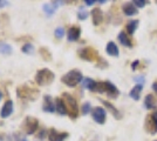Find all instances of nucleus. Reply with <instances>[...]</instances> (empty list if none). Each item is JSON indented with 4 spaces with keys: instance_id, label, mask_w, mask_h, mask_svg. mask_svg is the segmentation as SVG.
<instances>
[{
    "instance_id": "f257e3e1",
    "label": "nucleus",
    "mask_w": 157,
    "mask_h": 141,
    "mask_svg": "<svg viewBox=\"0 0 157 141\" xmlns=\"http://www.w3.org/2000/svg\"><path fill=\"white\" fill-rule=\"evenodd\" d=\"M82 80H83V75L78 69H72L61 78V81L68 87H75L80 82H82Z\"/></svg>"
},
{
    "instance_id": "f03ea898",
    "label": "nucleus",
    "mask_w": 157,
    "mask_h": 141,
    "mask_svg": "<svg viewBox=\"0 0 157 141\" xmlns=\"http://www.w3.org/2000/svg\"><path fill=\"white\" fill-rule=\"evenodd\" d=\"M55 79V74L49 68H41L35 75V82L39 86H48Z\"/></svg>"
},
{
    "instance_id": "7ed1b4c3",
    "label": "nucleus",
    "mask_w": 157,
    "mask_h": 141,
    "mask_svg": "<svg viewBox=\"0 0 157 141\" xmlns=\"http://www.w3.org/2000/svg\"><path fill=\"white\" fill-rule=\"evenodd\" d=\"M94 92H98V93H105L109 98H117L120 91L115 85H113L109 81H105V82H96V86Z\"/></svg>"
},
{
    "instance_id": "20e7f679",
    "label": "nucleus",
    "mask_w": 157,
    "mask_h": 141,
    "mask_svg": "<svg viewBox=\"0 0 157 141\" xmlns=\"http://www.w3.org/2000/svg\"><path fill=\"white\" fill-rule=\"evenodd\" d=\"M17 95L20 99H25V100H36L38 96H39V91L38 89H34L26 86V85H22L17 88Z\"/></svg>"
},
{
    "instance_id": "39448f33",
    "label": "nucleus",
    "mask_w": 157,
    "mask_h": 141,
    "mask_svg": "<svg viewBox=\"0 0 157 141\" xmlns=\"http://www.w3.org/2000/svg\"><path fill=\"white\" fill-rule=\"evenodd\" d=\"M62 98H63V100H65V102H66V106H67V109H68V115H69L71 118H73V119L78 118V106L76 100L73 98L71 94H68V93L62 94Z\"/></svg>"
},
{
    "instance_id": "423d86ee",
    "label": "nucleus",
    "mask_w": 157,
    "mask_h": 141,
    "mask_svg": "<svg viewBox=\"0 0 157 141\" xmlns=\"http://www.w3.org/2000/svg\"><path fill=\"white\" fill-rule=\"evenodd\" d=\"M21 127H22V129L25 131V133H26L27 135L34 134V133L36 132L38 127H39V121H38L36 118L27 116L26 119H25V121L22 122Z\"/></svg>"
},
{
    "instance_id": "0eeeda50",
    "label": "nucleus",
    "mask_w": 157,
    "mask_h": 141,
    "mask_svg": "<svg viewBox=\"0 0 157 141\" xmlns=\"http://www.w3.org/2000/svg\"><path fill=\"white\" fill-rule=\"evenodd\" d=\"M78 55H80L81 59L87 60V61H94L98 59V52H96L94 48H92V47H86L83 49H81Z\"/></svg>"
},
{
    "instance_id": "6e6552de",
    "label": "nucleus",
    "mask_w": 157,
    "mask_h": 141,
    "mask_svg": "<svg viewBox=\"0 0 157 141\" xmlns=\"http://www.w3.org/2000/svg\"><path fill=\"white\" fill-rule=\"evenodd\" d=\"M92 116L95 122H98L100 125H103L107 119V114H105V108L102 107H95L92 111Z\"/></svg>"
},
{
    "instance_id": "1a4fd4ad",
    "label": "nucleus",
    "mask_w": 157,
    "mask_h": 141,
    "mask_svg": "<svg viewBox=\"0 0 157 141\" xmlns=\"http://www.w3.org/2000/svg\"><path fill=\"white\" fill-rule=\"evenodd\" d=\"M61 4H62V1H52V2H49V4H45V5L42 6V10H44V12L46 13L47 17H52Z\"/></svg>"
},
{
    "instance_id": "9d476101",
    "label": "nucleus",
    "mask_w": 157,
    "mask_h": 141,
    "mask_svg": "<svg viewBox=\"0 0 157 141\" xmlns=\"http://www.w3.org/2000/svg\"><path fill=\"white\" fill-rule=\"evenodd\" d=\"M42 109L47 113H53L56 111L55 104L53 102L52 96L51 95H45L44 96V102H42Z\"/></svg>"
},
{
    "instance_id": "9b49d317",
    "label": "nucleus",
    "mask_w": 157,
    "mask_h": 141,
    "mask_svg": "<svg viewBox=\"0 0 157 141\" xmlns=\"http://www.w3.org/2000/svg\"><path fill=\"white\" fill-rule=\"evenodd\" d=\"M68 136V133L66 132H62V133H59L58 131H55L54 128H52L48 133V139L49 141H65Z\"/></svg>"
},
{
    "instance_id": "f8f14e48",
    "label": "nucleus",
    "mask_w": 157,
    "mask_h": 141,
    "mask_svg": "<svg viewBox=\"0 0 157 141\" xmlns=\"http://www.w3.org/2000/svg\"><path fill=\"white\" fill-rule=\"evenodd\" d=\"M12 113H13V101L7 100L6 102L4 104L1 111H0V116H1L2 119H6V118H8Z\"/></svg>"
},
{
    "instance_id": "ddd939ff",
    "label": "nucleus",
    "mask_w": 157,
    "mask_h": 141,
    "mask_svg": "<svg viewBox=\"0 0 157 141\" xmlns=\"http://www.w3.org/2000/svg\"><path fill=\"white\" fill-rule=\"evenodd\" d=\"M92 20H93V24L95 25V26H98L102 20H103V13H102V11L98 8V7H95V8H93L92 12Z\"/></svg>"
},
{
    "instance_id": "4468645a",
    "label": "nucleus",
    "mask_w": 157,
    "mask_h": 141,
    "mask_svg": "<svg viewBox=\"0 0 157 141\" xmlns=\"http://www.w3.org/2000/svg\"><path fill=\"white\" fill-rule=\"evenodd\" d=\"M80 35H81V28L78 26H73L67 32V39L68 41H76L78 40Z\"/></svg>"
},
{
    "instance_id": "2eb2a0df",
    "label": "nucleus",
    "mask_w": 157,
    "mask_h": 141,
    "mask_svg": "<svg viewBox=\"0 0 157 141\" xmlns=\"http://www.w3.org/2000/svg\"><path fill=\"white\" fill-rule=\"evenodd\" d=\"M55 108H56V112L60 115L68 114V109H67V106H66V102L62 98H56L55 99Z\"/></svg>"
},
{
    "instance_id": "dca6fc26",
    "label": "nucleus",
    "mask_w": 157,
    "mask_h": 141,
    "mask_svg": "<svg viewBox=\"0 0 157 141\" xmlns=\"http://www.w3.org/2000/svg\"><path fill=\"white\" fill-rule=\"evenodd\" d=\"M122 10H123V13L125 15H128V17L137 14V7L134 5V2H125L124 5L122 6Z\"/></svg>"
},
{
    "instance_id": "f3484780",
    "label": "nucleus",
    "mask_w": 157,
    "mask_h": 141,
    "mask_svg": "<svg viewBox=\"0 0 157 141\" xmlns=\"http://www.w3.org/2000/svg\"><path fill=\"white\" fill-rule=\"evenodd\" d=\"M144 106H145L147 109H155V108H156L157 102L152 94H148V95L145 96V99H144Z\"/></svg>"
},
{
    "instance_id": "a211bd4d",
    "label": "nucleus",
    "mask_w": 157,
    "mask_h": 141,
    "mask_svg": "<svg viewBox=\"0 0 157 141\" xmlns=\"http://www.w3.org/2000/svg\"><path fill=\"white\" fill-rule=\"evenodd\" d=\"M105 51L107 53L111 55V57H118V47L116 46V44L114 41H109L107 44V47H105Z\"/></svg>"
},
{
    "instance_id": "6ab92c4d",
    "label": "nucleus",
    "mask_w": 157,
    "mask_h": 141,
    "mask_svg": "<svg viewBox=\"0 0 157 141\" xmlns=\"http://www.w3.org/2000/svg\"><path fill=\"white\" fill-rule=\"evenodd\" d=\"M13 52V47L11 46L10 44L4 42V41H0V54H4V55H11Z\"/></svg>"
},
{
    "instance_id": "aec40b11",
    "label": "nucleus",
    "mask_w": 157,
    "mask_h": 141,
    "mask_svg": "<svg viewBox=\"0 0 157 141\" xmlns=\"http://www.w3.org/2000/svg\"><path fill=\"white\" fill-rule=\"evenodd\" d=\"M142 89H143V86L137 84V85L130 91V93H129L130 98H132L134 100H138L140 96H141V93H142Z\"/></svg>"
},
{
    "instance_id": "412c9836",
    "label": "nucleus",
    "mask_w": 157,
    "mask_h": 141,
    "mask_svg": "<svg viewBox=\"0 0 157 141\" xmlns=\"http://www.w3.org/2000/svg\"><path fill=\"white\" fill-rule=\"evenodd\" d=\"M149 118H150V122H149L148 129L150 131V128H152V129H151V133L155 134V133H157V111L152 115H150Z\"/></svg>"
},
{
    "instance_id": "4be33fe9",
    "label": "nucleus",
    "mask_w": 157,
    "mask_h": 141,
    "mask_svg": "<svg viewBox=\"0 0 157 141\" xmlns=\"http://www.w3.org/2000/svg\"><path fill=\"white\" fill-rule=\"evenodd\" d=\"M102 104H103L105 107H107L108 109H109V111H110L111 114L114 115L116 119H121V114H120V112H118L117 109H116V108H115L114 106H113V105H111L110 102H108V101H105V100H102Z\"/></svg>"
},
{
    "instance_id": "5701e85b",
    "label": "nucleus",
    "mask_w": 157,
    "mask_h": 141,
    "mask_svg": "<svg viewBox=\"0 0 157 141\" xmlns=\"http://www.w3.org/2000/svg\"><path fill=\"white\" fill-rule=\"evenodd\" d=\"M82 85H83V87L87 88V89H89V91H93L94 92V89H95V86H96V81H94L93 79L90 78H86L82 80Z\"/></svg>"
},
{
    "instance_id": "b1692460",
    "label": "nucleus",
    "mask_w": 157,
    "mask_h": 141,
    "mask_svg": "<svg viewBox=\"0 0 157 141\" xmlns=\"http://www.w3.org/2000/svg\"><path fill=\"white\" fill-rule=\"evenodd\" d=\"M118 40H120V42H121L123 46H128V47L132 46L125 32H120V33H118Z\"/></svg>"
},
{
    "instance_id": "393cba45",
    "label": "nucleus",
    "mask_w": 157,
    "mask_h": 141,
    "mask_svg": "<svg viewBox=\"0 0 157 141\" xmlns=\"http://www.w3.org/2000/svg\"><path fill=\"white\" fill-rule=\"evenodd\" d=\"M40 55L42 57V59L45 61H51L52 60V54L47 49L46 47H41L40 48Z\"/></svg>"
},
{
    "instance_id": "a878e982",
    "label": "nucleus",
    "mask_w": 157,
    "mask_h": 141,
    "mask_svg": "<svg viewBox=\"0 0 157 141\" xmlns=\"http://www.w3.org/2000/svg\"><path fill=\"white\" fill-rule=\"evenodd\" d=\"M137 26H138L137 20H130L128 22V25H127V31H128V33L134 34L135 31H136V28H137Z\"/></svg>"
},
{
    "instance_id": "bb28decb",
    "label": "nucleus",
    "mask_w": 157,
    "mask_h": 141,
    "mask_svg": "<svg viewBox=\"0 0 157 141\" xmlns=\"http://www.w3.org/2000/svg\"><path fill=\"white\" fill-rule=\"evenodd\" d=\"M21 51L25 54H32L33 51H34V47H33V45L31 42H26L24 46L21 47Z\"/></svg>"
},
{
    "instance_id": "cd10ccee",
    "label": "nucleus",
    "mask_w": 157,
    "mask_h": 141,
    "mask_svg": "<svg viewBox=\"0 0 157 141\" xmlns=\"http://www.w3.org/2000/svg\"><path fill=\"white\" fill-rule=\"evenodd\" d=\"M54 35H55V38H58V39H61V38H63V35H65V29H63V27H56L55 28V31H54Z\"/></svg>"
},
{
    "instance_id": "c85d7f7f",
    "label": "nucleus",
    "mask_w": 157,
    "mask_h": 141,
    "mask_svg": "<svg viewBox=\"0 0 157 141\" xmlns=\"http://www.w3.org/2000/svg\"><path fill=\"white\" fill-rule=\"evenodd\" d=\"M8 140L10 141H26V139H25L22 135H20L19 133H14V134H12L8 138Z\"/></svg>"
},
{
    "instance_id": "c756f323",
    "label": "nucleus",
    "mask_w": 157,
    "mask_h": 141,
    "mask_svg": "<svg viewBox=\"0 0 157 141\" xmlns=\"http://www.w3.org/2000/svg\"><path fill=\"white\" fill-rule=\"evenodd\" d=\"M90 102H85L83 105H82V107H81V112H82V114L83 115H87L89 112H90Z\"/></svg>"
},
{
    "instance_id": "7c9ffc66",
    "label": "nucleus",
    "mask_w": 157,
    "mask_h": 141,
    "mask_svg": "<svg viewBox=\"0 0 157 141\" xmlns=\"http://www.w3.org/2000/svg\"><path fill=\"white\" fill-rule=\"evenodd\" d=\"M78 18L80 20H85V19L88 18V12H86V11H83V10L81 8V11L78 13Z\"/></svg>"
},
{
    "instance_id": "2f4dec72",
    "label": "nucleus",
    "mask_w": 157,
    "mask_h": 141,
    "mask_svg": "<svg viewBox=\"0 0 157 141\" xmlns=\"http://www.w3.org/2000/svg\"><path fill=\"white\" fill-rule=\"evenodd\" d=\"M134 5L137 7V8H142L147 5V1H144V0H135L134 1Z\"/></svg>"
},
{
    "instance_id": "473e14b6",
    "label": "nucleus",
    "mask_w": 157,
    "mask_h": 141,
    "mask_svg": "<svg viewBox=\"0 0 157 141\" xmlns=\"http://www.w3.org/2000/svg\"><path fill=\"white\" fill-rule=\"evenodd\" d=\"M143 76H138V78H136V79H135V81H136V82H138V85H142V84H143Z\"/></svg>"
},
{
    "instance_id": "72a5a7b5",
    "label": "nucleus",
    "mask_w": 157,
    "mask_h": 141,
    "mask_svg": "<svg viewBox=\"0 0 157 141\" xmlns=\"http://www.w3.org/2000/svg\"><path fill=\"white\" fill-rule=\"evenodd\" d=\"M45 133H46V131H45V129H44L42 132H40L39 134H38V139H39V140H42V139H44V135H45Z\"/></svg>"
},
{
    "instance_id": "f704fd0d",
    "label": "nucleus",
    "mask_w": 157,
    "mask_h": 141,
    "mask_svg": "<svg viewBox=\"0 0 157 141\" xmlns=\"http://www.w3.org/2000/svg\"><path fill=\"white\" fill-rule=\"evenodd\" d=\"M85 2H86V5H88V6H90V5H93V4H95L96 1H95V0H86Z\"/></svg>"
},
{
    "instance_id": "c9c22d12",
    "label": "nucleus",
    "mask_w": 157,
    "mask_h": 141,
    "mask_svg": "<svg viewBox=\"0 0 157 141\" xmlns=\"http://www.w3.org/2000/svg\"><path fill=\"white\" fill-rule=\"evenodd\" d=\"M7 4H8L7 1H0V8H1V7H5Z\"/></svg>"
},
{
    "instance_id": "e433bc0d",
    "label": "nucleus",
    "mask_w": 157,
    "mask_h": 141,
    "mask_svg": "<svg viewBox=\"0 0 157 141\" xmlns=\"http://www.w3.org/2000/svg\"><path fill=\"white\" fill-rule=\"evenodd\" d=\"M137 65H138V60L134 61V64H132V65H131V68H132V69H135V67H136V66H137Z\"/></svg>"
},
{
    "instance_id": "4c0bfd02",
    "label": "nucleus",
    "mask_w": 157,
    "mask_h": 141,
    "mask_svg": "<svg viewBox=\"0 0 157 141\" xmlns=\"http://www.w3.org/2000/svg\"><path fill=\"white\" fill-rule=\"evenodd\" d=\"M152 89H154L157 94V82H154V84H152Z\"/></svg>"
},
{
    "instance_id": "58836bf2",
    "label": "nucleus",
    "mask_w": 157,
    "mask_h": 141,
    "mask_svg": "<svg viewBox=\"0 0 157 141\" xmlns=\"http://www.w3.org/2000/svg\"><path fill=\"white\" fill-rule=\"evenodd\" d=\"M1 99H2V93L0 92V100H1Z\"/></svg>"
},
{
    "instance_id": "ea45409f",
    "label": "nucleus",
    "mask_w": 157,
    "mask_h": 141,
    "mask_svg": "<svg viewBox=\"0 0 157 141\" xmlns=\"http://www.w3.org/2000/svg\"><path fill=\"white\" fill-rule=\"evenodd\" d=\"M156 141H157V140H156Z\"/></svg>"
}]
</instances>
